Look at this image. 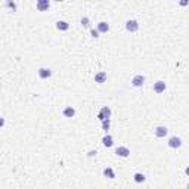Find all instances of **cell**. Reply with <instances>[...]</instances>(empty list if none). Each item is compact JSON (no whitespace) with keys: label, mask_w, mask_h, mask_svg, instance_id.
I'll return each instance as SVG.
<instances>
[{"label":"cell","mask_w":189,"mask_h":189,"mask_svg":"<svg viewBox=\"0 0 189 189\" xmlns=\"http://www.w3.org/2000/svg\"><path fill=\"white\" fill-rule=\"evenodd\" d=\"M98 118H99L100 121L110 120V118H111V110H110L108 106H102V108H100V111H99V114H98Z\"/></svg>","instance_id":"obj_1"},{"label":"cell","mask_w":189,"mask_h":189,"mask_svg":"<svg viewBox=\"0 0 189 189\" xmlns=\"http://www.w3.org/2000/svg\"><path fill=\"white\" fill-rule=\"evenodd\" d=\"M126 30L130 31V33H136V31L139 30V24H137V21H134V19L127 21V22H126Z\"/></svg>","instance_id":"obj_2"},{"label":"cell","mask_w":189,"mask_h":189,"mask_svg":"<svg viewBox=\"0 0 189 189\" xmlns=\"http://www.w3.org/2000/svg\"><path fill=\"white\" fill-rule=\"evenodd\" d=\"M145 83V77L142 74H137V76H134L133 80H132V84H133L134 87H142Z\"/></svg>","instance_id":"obj_3"},{"label":"cell","mask_w":189,"mask_h":189,"mask_svg":"<svg viewBox=\"0 0 189 189\" xmlns=\"http://www.w3.org/2000/svg\"><path fill=\"white\" fill-rule=\"evenodd\" d=\"M115 154H117L118 157L127 158V157L130 155V149H129V148H126V146H118V148L115 149Z\"/></svg>","instance_id":"obj_4"},{"label":"cell","mask_w":189,"mask_h":189,"mask_svg":"<svg viewBox=\"0 0 189 189\" xmlns=\"http://www.w3.org/2000/svg\"><path fill=\"white\" fill-rule=\"evenodd\" d=\"M35 6H37V9L40 12H45L50 8V2H49V0H39Z\"/></svg>","instance_id":"obj_5"},{"label":"cell","mask_w":189,"mask_h":189,"mask_svg":"<svg viewBox=\"0 0 189 189\" xmlns=\"http://www.w3.org/2000/svg\"><path fill=\"white\" fill-rule=\"evenodd\" d=\"M168 146L170 148H180L182 146V139L177 137V136H173L168 139Z\"/></svg>","instance_id":"obj_6"},{"label":"cell","mask_w":189,"mask_h":189,"mask_svg":"<svg viewBox=\"0 0 189 189\" xmlns=\"http://www.w3.org/2000/svg\"><path fill=\"white\" fill-rule=\"evenodd\" d=\"M154 92H155V93H163V92H166V83H164L163 80L154 83Z\"/></svg>","instance_id":"obj_7"},{"label":"cell","mask_w":189,"mask_h":189,"mask_svg":"<svg viewBox=\"0 0 189 189\" xmlns=\"http://www.w3.org/2000/svg\"><path fill=\"white\" fill-rule=\"evenodd\" d=\"M167 133H168V129L164 127V126H158L155 129V136L157 137H166Z\"/></svg>","instance_id":"obj_8"},{"label":"cell","mask_w":189,"mask_h":189,"mask_svg":"<svg viewBox=\"0 0 189 189\" xmlns=\"http://www.w3.org/2000/svg\"><path fill=\"white\" fill-rule=\"evenodd\" d=\"M52 76V71L49 69V68H40L39 69V77L43 78V80H46V78H49Z\"/></svg>","instance_id":"obj_9"},{"label":"cell","mask_w":189,"mask_h":189,"mask_svg":"<svg viewBox=\"0 0 189 189\" xmlns=\"http://www.w3.org/2000/svg\"><path fill=\"white\" fill-rule=\"evenodd\" d=\"M105 80H106V73H105V71H100V73H98V74L95 76V81L99 83V84L105 83Z\"/></svg>","instance_id":"obj_10"},{"label":"cell","mask_w":189,"mask_h":189,"mask_svg":"<svg viewBox=\"0 0 189 189\" xmlns=\"http://www.w3.org/2000/svg\"><path fill=\"white\" fill-rule=\"evenodd\" d=\"M98 33H108L110 31V25L105 22V21H102V22H99L98 24Z\"/></svg>","instance_id":"obj_11"},{"label":"cell","mask_w":189,"mask_h":189,"mask_svg":"<svg viewBox=\"0 0 189 189\" xmlns=\"http://www.w3.org/2000/svg\"><path fill=\"white\" fill-rule=\"evenodd\" d=\"M76 115V110L73 108V106H67L65 110H64V117H67V118H73Z\"/></svg>","instance_id":"obj_12"},{"label":"cell","mask_w":189,"mask_h":189,"mask_svg":"<svg viewBox=\"0 0 189 189\" xmlns=\"http://www.w3.org/2000/svg\"><path fill=\"white\" fill-rule=\"evenodd\" d=\"M56 28H58L59 31H67L68 28H69V24L65 22V21H58V22H56Z\"/></svg>","instance_id":"obj_13"},{"label":"cell","mask_w":189,"mask_h":189,"mask_svg":"<svg viewBox=\"0 0 189 189\" xmlns=\"http://www.w3.org/2000/svg\"><path fill=\"white\" fill-rule=\"evenodd\" d=\"M102 143L105 145L106 148H111L112 145H114V139H112V136H110V134H106L103 139H102Z\"/></svg>","instance_id":"obj_14"},{"label":"cell","mask_w":189,"mask_h":189,"mask_svg":"<svg viewBox=\"0 0 189 189\" xmlns=\"http://www.w3.org/2000/svg\"><path fill=\"white\" fill-rule=\"evenodd\" d=\"M103 176L108 179H114L115 177V173H114V170L112 168H110V167H106L105 170H103Z\"/></svg>","instance_id":"obj_15"},{"label":"cell","mask_w":189,"mask_h":189,"mask_svg":"<svg viewBox=\"0 0 189 189\" xmlns=\"http://www.w3.org/2000/svg\"><path fill=\"white\" fill-rule=\"evenodd\" d=\"M133 177H134V182H136V183H143L145 180H146V177H145L143 173H136Z\"/></svg>","instance_id":"obj_16"},{"label":"cell","mask_w":189,"mask_h":189,"mask_svg":"<svg viewBox=\"0 0 189 189\" xmlns=\"http://www.w3.org/2000/svg\"><path fill=\"white\" fill-rule=\"evenodd\" d=\"M81 25H83V27H86V28H89V27H90V21H89V18H87V16H83V18H81Z\"/></svg>","instance_id":"obj_17"},{"label":"cell","mask_w":189,"mask_h":189,"mask_svg":"<svg viewBox=\"0 0 189 189\" xmlns=\"http://www.w3.org/2000/svg\"><path fill=\"white\" fill-rule=\"evenodd\" d=\"M6 6H8L9 9H12V11H15V9H16V5H15L13 2H6Z\"/></svg>","instance_id":"obj_18"},{"label":"cell","mask_w":189,"mask_h":189,"mask_svg":"<svg viewBox=\"0 0 189 189\" xmlns=\"http://www.w3.org/2000/svg\"><path fill=\"white\" fill-rule=\"evenodd\" d=\"M102 126H103V130H108V129H110V120L102 121Z\"/></svg>","instance_id":"obj_19"},{"label":"cell","mask_w":189,"mask_h":189,"mask_svg":"<svg viewBox=\"0 0 189 189\" xmlns=\"http://www.w3.org/2000/svg\"><path fill=\"white\" fill-rule=\"evenodd\" d=\"M90 33H92V35H93L95 39H98V37H99V33H98V30H95V28H92V31H90Z\"/></svg>","instance_id":"obj_20"},{"label":"cell","mask_w":189,"mask_h":189,"mask_svg":"<svg viewBox=\"0 0 189 189\" xmlns=\"http://www.w3.org/2000/svg\"><path fill=\"white\" fill-rule=\"evenodd\" d=\"M3 126H5V118H3V117H0V129H2Z\"/></svg>","instance_id":"obj_21"},{"label":"cell","mask_w":189,"mask_h":189,"mask_svg":"<svg viewBox=\"0 0 189 189\" xmlns=\"http://www.w3.org/2000/svg\"><path fill=\"white\" fill-rule=\"evenodd\" d=\"M93 155H96V151H90L89 152V157H93Z\"/></svg>","instance_id":"obj_22"}]
</instances>
